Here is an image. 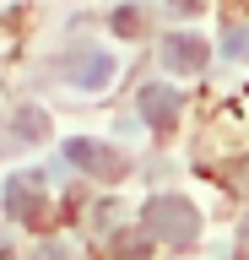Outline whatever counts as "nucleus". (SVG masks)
Segmentation results:
<instances>
[{"mask_svg": "<svg viewBox=\"0 0 249 260\" xmlns=\"http://www.w3.org/2000/svg\"><path fill=\"white\" fill-rule=\"evenodd\" d=\"M141 228H147L152 239H163V244H195L200 217H195V206H190V201H179V195H157V201H147Z\"/></svg>", "mask_w": 249, "mask_h": 260, "instance_id": "obj_1", "label": "nucleus"}, {"mask_svg": "<svg viewBox=\"0 0 249 260\" xmlns=\"http://www.w3.org/2000/svg\"><path fill=\"white\" fill-rule=\"evenodd\" d=\"M0 201H6V211L17 217V222H49V201H44V174L38 168H27V174H11L6 179V190H0Z\"/></svg>", "mask_w": 249, "mask_h": 260, "instance_id": "obj_2", "label": "nucleus"}, {"mask_svg": "<svg viewBox=\"0 0 249 260\" xmlns=\"http://www.w3.org/2000/svg\"><path fill=\"white\" fill-rule=\"evenodd\" d=\"M65 157L76 162V168H87V174H98V179H119L125 174V157H119L114 146H103V141H65Z\"/></svg>", "mask_w": 249, "mask_h": 260, "instance_id": "obj_3", "label": "nucleus"}, {"mask_svg": "<svg viewBox=\"0 0 249 260\" xmlns=\"http://www.w3.org/2000/svg\"><path fill=\"white\" fill-rule=\"evenodd\" d=\"M135 109H141V119H147L152 130H173L179 125V87H141V98H135Z\"/></svg>", "mask_w": 249, "mask_h": 260, "instance_id": "obj_4", "label": "nucleus"}, {"mask_svg": "<svg viewBox=\"0 0 249 260\" xmlns=\"http://www.w3.org/2000/svg\"><path fill=\"white\" fill-rule=\"evenodd\" d=\"M163 60H168V71H179V76H195V71H206L211 49H206V38H195V32H173L163 44Z\"/></svg>", "mask_w": 249, "mask_h": 260, "instance_id": "obj_5", "label": "nucleus"}, {"mask_svg": "<svg viewBox=\"0 0 249 260\" xmlns=\"http://www.w3.org/2000/svg\"><path fill=\"white\" fill-rule=\"evenodd\" d=\"M65 76L76 81V87H103V81L114 76V60H109V54L82 49V54H70V60H65Z\"/></svg>", "mask_w": 249, "mask_h": 260, "instance_id": "obj_6", "label": "nucleus"}, {"mask_svg": "<svg viewBox=\"0 0 249 260\" xmlns=\"http://www.w3.org/2000/svg\"><path fill=\"white\" fill-rule=\"evenodd\" d=\"M147 249H152V233L141 228V233H119L114 239V260H147Z\"/></svg>", "mask_w": 249, "mask_h": 260, "instance_id": "obj_7", "label": "nucleus"}, {"mask_svg": "<svg viewBox=\"0 0 249 260\" xmlns=\"http://www.w3.org/2000/svg\"><path fill=\"white\" fill-rule=\"evenodd\" d=\"M44 130H49L44 109H22V114H17V141H38Z\"/></svg>", "mask_w": 249, "mask_h": 260, "instance_id": "obj_8", "label": "nucleus"}, {"mask_svg": "<svg viewBox=\"0 0 249 260\" xmlns=\"http://www.w3.org/2000/svg\"><path fill=\"white\" fill-rule=\"evenodd\" d=\"M222 49H228L233 60H249V27H233V32H228V44H222Z\"/></svg>", "mask_w": 249, "mask_h": 260, "instance_id": "obj_9", "label": "nucleus"}, {"mask_svg": "<svg viewBox=\"0 0 249 260\" xmlns=\"http://www.w3.org/2000/svg\"><path fill=\"white\" fill-rule=\"evenodd\" d=\"M135 27H141V16H135L130 6H119L114 11V32H135Z\"/></svg>", "mask_w": 249, "mask_h": 260, "instance_id": "obj_10", "label": "nucleus"}, {"mask_svg": "<svg viewBox=\"0 0 249 260\" xmlns=\"http://www.w3.org/2000/svg\"><path fill=\"white\" fill-rule=\"evenodd\" d=\"M38 260H65V249H60V244H44V249H38Z\"/></svg>", "mask_w": 249, "mask_h": 260, "instance_id": "obj_11", "label": "nucleus"}, {"mask_svg": "<svg viewBox=\"0 0 249 260\" xmlns=\"http://www.w3.org/2000/svg\"><path fill=\"white\" fill-rule=\"evenodd\" d=\"M244 190H249V168H244Z\"/></svg>", "mask_w": 249, "mask_h": 260, "instance_id": "obj_12", "label": "nucleus"}]
</instances>
